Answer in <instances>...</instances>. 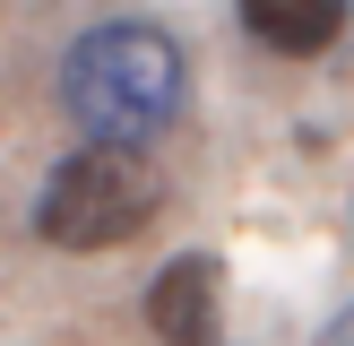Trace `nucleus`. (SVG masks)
I'll return each mask as SVG.
<instances>
[{"mask_svg": "<svg viewBox=\"0 0 354 346\" xmlns=\"http://www.w3.org/2000/svg\"><path fill=\"white\" fill-rule=\"evenodd\" d=\"M61 104L86 138H113V147H147L156 130H173L182 113V52L165 26L147 17H104L69 44L61 61Z\"/></svg>", "mask_w": 354, "mask_h": 346, "instance_id": "1", "label": "nucleus"}, {"mask_svg": "<svg viewBox=\"0 0 354 346\" xmlns=\"http://www.w3.org/2000/svg\"><path fill=\"white\" fill-rule=\"evenodd\" d=\"M156 208H165V182L138 147H113V138H86L78 156H61L35 199V234L61 242V251H113V242L147 234Z\"/></svg>", "mask_w": 354, "mask_h": 346, "instance_id": "2", "label": "nucleus"}, {"mask_svg": "<svg viewBox=\"0 0 354 346\" xmlns=\"http://www.w3.org/2000/svg\"><path fill=\"white\" fill-rule=\"evenodd\" d=\"M147 329L156 346H225V268L207 251H182L147 286Z\"/></svg>", "mask_w": 354, "mask_h": 346, "instance_id": "3", "label": "nucleus"}, {"mask_svg": "<svg viewBox=\"0 0 354 346\" xmlns=\"http://www.w3.org/2000/svg\"><path fill=\"white\" fill-rule=\"evenodd\" d=\"M234 9L268 52H294V61H311L346 35V0H234Z\"/></svg>", "mask_w": 354, "mask_h": 346, "instance_id": "4", "label": "nucleus"}, {"mask_svg": "<svg viewBox=\"0 0 354 346\" xmlns=\"http://www.w3.org/2000/svg\"><path fill=\"white\" fill-rule=\"evenodd\" d=\"M328 346H354V303L337 311V320H328Z\"/></svg>", "mask_w": 354, "mask_h": 346, "instance_id": "5", "label": "nucleus"}]
</instances>
